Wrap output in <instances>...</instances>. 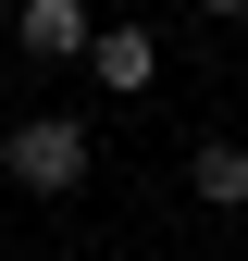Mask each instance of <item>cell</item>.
I'll use <instances>...</instances> for the list:
<instances>
[{"instance_id": "cell-1", "label": "cell", "mask_w": 248, "mask_h": 261, "mask_svg": "<svg viewBox=\"0 0 248 261\" xmlns=\"http://www.w3.org/2000/svg\"><path fill=\"white\" fill-rule=\"evenodd\" d=\"M0 174H13L25 199H75V187L100 174V124L87 112H25L13 137H0Z\"/></svg>"}, {"instance_id": "cell-2", "label": "cell", "mask_w": 248, "mask_h": 261, "mask_svg": "<svg viewBox=\"0 0 248 261\" xmlns=\"http://www.w3.org/2000/svg\"><path fill=\"white\" fill-rule=\"evenodd\" d=\"M87 87H112V100H149V87H162V38H149L137 13H100V38H87Z\"/></svg>"}, {"instance_id": "cell-6", "label": "cell", "mask_w": 248, "mask_h": 261, "mask_svg": "<svg viewBox=\"0 0 248 261\" xmlns=\"http://www.w3.org/2000/svg\"><path fill=\"white\" fill-rule=\"evenodd\" d=\"M100 13H137V0H100Z\"/></svg>"}, {"instance_id": "cell-3", "label": "cell", "mask_w": 248, "mask_h": 261, "mask_svg": "<svg viewBox=\"0 0 248 261\" xmlns=\"http://www.w3.org/2000/svg\"><path fill=\"white\" fill-rule=\"evenodd\" d=\"M25 62H87V38H100V0H25L13 13Z\"/></svg>"}, {"instance_id": "cell-5", "label": "cell", "mask_w": 248, "mask_h": 261, "mask_svg": "<svg viewBox=\"0 0 248 261\" xmlns=\"http://www.w3.org/2000/svg\"><path fill=\"white\" fill-rule=\"evenodd\" d=\"M199 13H211V25H248V0H199Z\"/></svg>"}, {"instance_id": "cell-4", "label": "cell", "mask_w": 248, "mask_h": 261, "mask_svg": "<svg viewBox=\"0 0 248 261\" xmlns=\"http://www.w3.org/2000/svg\"><path fill=\"white\" fill-rule=\"evenodd\" d=\"M186 187H199L211 212H248V137H199L186 149Z\"/></svg>"}]
</instances>
